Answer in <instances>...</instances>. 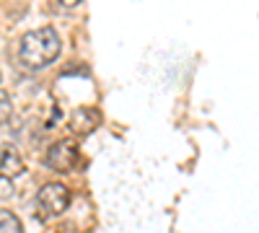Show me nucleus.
<instances>
[{
	"label": "nucleus",
	"mask_w": 259,
	"mask_h": 233,
	"mask_svg": "<svg viewBox=\"0 0 259 233\" xmlns=\"http://www.w3.org/2000/svg\"><path fill=\"white\" fill-rule=\"evenodd\" d=\"M62 47V39L52 26H41L34 31H26L18 41V60L21 65L29 70H41L47 68L50 62L57 60Z\"/></svg>",
	"instance_id": "obj_1"
},
{
	"label": "nucleus",
	"mask_w": 259,
	"mask_h": 233,
	"mask_svg": "<svg viewBox=\"0 0 259 233\" xmlns=\"http://www.w3.org/2000/svg\"><path fill=\"white\" fill-rule=\"evenodd\" d=\"M68 207H70V189L65 184L50 181V184H45L39 189V195H36V215L41 220L62 215Z\"/></svg>",
	"instance_id": "obj_2"
},
{
	"label": "nucleus",
	"mask_w": 259,
	"mask_h": 233,
	"mask_svg": "<svg viewBox=\"0 0 259 233\" xmlns=\"http://www.w3.org/2000/svg\"><path fill=\"white\" fill-rule=\"evenodd\" d=\"M45 161H47V166L52 168V171L68 174V171H73L75 163H78V148H75L73 140H57L47 151Z\"/></svg>",
	"instance_id": "obj_3"
},
{
	"label": "nucleus",
	"mask_w": 259,
	"mask_h": 233,
	"mask_svg": "<svg viewBox=\"0 0 259 233\" xmlns=\"http://www.w3.org/2000/svg\"><path fill=\"white\" fill-rule=\"evenodd\" d=\"M99 124H101V114H99V109H94V107L75 109L73 117H70V127H73L75 135H89V132L96 130Z\"/></svg>",
	"instance_id": "obj_4"
},
{
	"label": "nucleus",
	"mask_w": 259,
	"mask_h": 233,
	"mask_svg": "<svg viewBox=\"0 0 259 233\" xmlns=\"http://www.w3.org/2000/svg\"><path fill=\"white\" fill-rule=\"evenodd\" d=\"M18 174H24V161H21V156L16 153V148H6L3 156H0V176L6 179H13Z\"/></svg>",
	"instance_id": "obj_5"
},
{
	"label": "nucleus",
	"mask_w": 259,
	"mask_h": 233,
	"mask_svg": "<svg viewBox=\"0 0 259 233\" xmlns=\"http://www.w3.org/2000/svg\"><path fill=\"white\" fill-rule=\"evenodd\" d=\"M0 233H24V225L11 210H0Z\"/></svg>",
	"instance_id": "obj_6"
},
{
	"label": "nucleus",
	"mask_w": 259,
	"mask_h": 233,
	"mask_svg": "<svg viewBox=\"0 0 259 233\" xmlns=\"http://www.w3.org/2000/svg\"><path fill=\"white\" fill-rule=\"evenodd\" d=\"M13 117V104H11V96L8 91L0 88V124H8Z\"/></svg>",
	"instance_id": "obj_7"
},
{
	"label": "nucleus",
	"mask_w": 259,
	"mask_h": 233,
	"mask_svg": "<svg viewBox=\"0 0 259 233\" xmlns=\"http://www.w3.org/2000/svg\"><path fill=\"white\" fill-rule=\"evenodd\" d=\"M16 192H13V179H6L0 176V200H11Z\"/></svg>",
	"instance_id": "obj_8"
},
{
	"label": "nucleus",
	"mask_w": 259,
	"mask_h": 233,
	"mask_svg": "<svg viewBox=\"0 0 259 233\" xmlns=\"http://www.w3.org/2000/svg\"><path fill=\"white\" fill-rule=\"evenodd\" d=\"M0 80H3V73H0Z\"/></svg>",
	"instance_id": "obj_9"
}]
</instances>
